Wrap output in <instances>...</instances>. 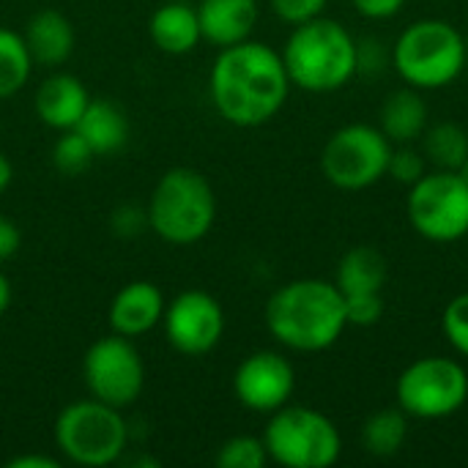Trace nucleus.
I'll return each mask as SVG.
<instances>
[{
    "label": "nucleus",
    "instance_id": "nucleus-1",
    "mask_svg": "<svg viewBox=\"0 0 468 468\" xmlns=\"http://www.w3.org/2000/svg\"><path fill=\"white\" fill-rule=\"evenodd\" d=\"M208 90L217 112L241 129L269 123L285 104L291 77L282 55L261 41L225 47L211 66Z\"/></svg>",
    "mask_w": 468,
    "mask_h": 468
},
{
    "label": "nucleus",
    "instance_id": "nucleus-2",
    "mask_svg": "<svg viewBox=\"0 0 468 468\" xmlns=\"http://www.w3.org/2000/svg\"><path fill=\"white\" fill-rule=\"evenodd\" d=\"M266 326L271 337L291 351H326L348 329L346 296L326 280H293L271 293Z\"/></svg>",
    "mask_w": 468,
    "mask_h": 468
},
{
    "label": "nucleus",
    "instance_id": "nucleus-3",
    "mask_svg": "<svg viewBox=\"0 0 468 468\" xmlns=\"http://www.w3.org/2000/svg\"><path fill=\"white\" fill-rule=\"evenodd\" d=\"M280 55L291 85L310 93L340 90L356 77V38L329 16L296 25Z\"/></svg>",
    "mask_w": 468,
    "mask_h": 468
},
{
    "label": "nucleus",
    "instance_id": "nucleus-4",
    "mask_svg": "<svg viewBox=\"0 0 468 468\" xmlns=\"http://www.w3.org/2000/svg\"><path fill=\"white\" fill-rule=\"evenodd\" d=\"M468 66L466 38L444 19L411 22L392 44L395 74L417 90L452 85Z\"/></svg>",
    "mask_w": 468,
    "mask_h": 468
},
{
    "label": "nucleus",
    "instance_id": "nucleus-5",
    "mask_svg": "<svg viewBox=\"0 0 468 468\" xmlns=\"http://www.w3.org/2000/svg\"><path fill=\"white\" fill-rule=\"evenodd\" d=\"M217 217V197L206 176L189 167L167 170L148 203V228L170 244L200 241Z\"/></svg>",
    "mask_w": 468,
    "mask_h": 468
},
{
    "label": "nucleus",
    "instance_id": "nucleus-6",
    "mask_svg": "<svg viewBox=\"0 0 468 468\" xmlns=\"http://www.w3.org/2000/svg\"><path fill=\"white\" fill-rule=\"evenodd\" d=\"M129 441V428L121 409L96 398L66 406L55 420V444L60 455L77 466L101 468L121 461Z\"/></svg>",
    "mask_w": 468,
    "mask_h": 468
},
{
    "label": "nucleus",
    "instance_id": "nucleus-7",
    "mask_svg": "<svg viewBox=\"0 0 468 468\" xmlns=\"http://www.w3.org/2000/svg\"><path fill=\"white\" fill-rule=\"evenodd\" d=\"M263 444L269 461L285 468H329L343 455V436L337 425L304 406H282L266 425Z\"/></svg>",
    "mask_w": 468,
    "mask_h": 468
},
{
    "label": "nucleus",
    "instance_id": "nucleus-8",
    "mask_svg": "<svg viewBox=\"0 0 468 468\" xmlns=\"http://www.w3.org/2000/svg\"><path fill=\"white\" fill-rule=\"evenodd\" d=\"M389 156L392 143L378 126L348 123L326 140L321 170L332 186L343 192H362L387 176Z\"/></svg>",
    "mask_w": 468,
    "mask_h": 468
},
{
    "label": "nucleus",
    "instance_id": "nucleus-9",
    "mask_svg": "<svg viewBox=\"0 0 468 468\" xmlns=\"http://www.w3.org/2000/svg\"><path fill=\"white\" fill-rule=\"evenodd\" d=\"M395 400L414 420L452 417L468 400L466 367L450 356H422L400 373Z\"/></svg>",
    "mask_w": 468,
    "mask_h": 468
},
{
    "label": "nucleus",
    "instance_id": "nucleus-10",
    "mask_svg": "<svg viewBox=\"0 0 468 468\" xmlns=\"http://www.w3.org/2000/svg\"><path fill=\"white\" fill-rule=\"evenodd\" d=\"M409 222L433 241L452 244L468 236V181L455 170H428L414 186H409Z\"/></svg>",
    "mask_w": 468,
    "mask_h": 468
},
{
    "label": "nucleus",
    "instance_id": "nucleus-11",
    "mask_svg": "<svg viewBox=\"0 0 468 468\" xmlns=\"http://www.w3.org/2000/svg\"><path fill=\"white\" fill-rule=\"evenodd\" d=\"M82 378L90 398L112 409H126L143 392L145 367L132 340L123 335H112L96 340L88 348L82 359Z\"/></svg>",
    "mask_w": 468,
    "mask_h": 468
},
{
    "label": "nucleus",
    "instance_id": "nucleus-12",
    "mask_svg": "<svg viewBox=\"0 0 468 468\" xmlns=\"http://www.w3.org/2000/svg\"><path fill=\"white\" fill-rule=\"evenodd\" d=\"M165 335L170 346L186 356L214 351L225 332L222 304L206 291H184L165 307Z\"/></svg>",
    "mask_w": 468,
    "mask_h": 468
},
{
    "label": "nucleus",
    "instance_id": "nucleus-13",
    "mask_svg": "<svg viewBox=\"0 0 468 468\" xmlns=\"http://www.w3.org/2000/svg\"><path fill=\"white\" fill-rule=\"evenodd\" d=\"M293 389V365L274 351H258L247 356L233 376V392L239 403L258 414H274L277 409L288 406Z\"/></svg>",
    "mask_w": 468,
    "mask_h": 468
},
{
    "label": "nucleus",
    "instance_id": "nucleus-14",
    "mask_svg": "<svg viewBox=\"0 0 468 468\" xmlns=\"http://www.w3.org/2000/svg\"><path fill=\"white\" fill-rule=\"evenodd\" d=\"M258 0H200L197 19L206 41L233 47L252 36L258 25Z\"/></svg>",
    "mask_w": 468,
    "mask_h": 468
},
{
    "label": "nucleus",
    "instance_id": "nucleus-15",
    "mask_svg": "<svg viewBox=\"0 0 468 468\" xmlns=\"http://www.w3.org/2000/svg\"><path fill=\"white\" fill-rule=\"evenodd\" d=\"M165 315L162 291L151 282H129L123 285L110 304V326L115 335L140 337L151 332Z\"/></svg>",
    "mask_w": 468,
    "mask_h": 468
},
{
    "label": "nucleus",
    "instance_id": "nucleus-16",
    "mask_svg": "<svg viewBox=\"0 0 468 468\" xmlns=\"http://www.w3.org/2000/svg\"><path fill=\"white\" fill-rule=\"evenodd\" d=\"M88 101H90L88 88L77 77L52 74L36 90V115L47 126H52L58 132H66V129L77 126V121L82 118Z\"/></svg>",
    "mask_w": 468,
    "mask_h": 468
},
{
    "label": "nucleus",
    "instance_id": "nucleus-17",
    "mask_svg": "<svg viewBox=\"0 0 468 468\" xmlns=\"http://www.w3.org/2000/svg\"><path fill=\"white\" fill-rule=\"evenodd\" d=\"M428 101L422 90L406 85L387 96V101L378 110V129L389 137L392 145H409L417 143L428 129Z\"/></svg>",
    "mask_w": 468,
    "mask_h": 468
},
{
    "label": "nucleus",
    "instance_id": "nucleus-18",
    "mask_svg": "<svg viewBox=\"0 0 468 468\" xmlns=\"http://www.w3.org/2000/svg\"><path fill=\"white\" fill-rule=\"evenodd\" d=\"M22 38L27 44L33 63L41 66H60L69 60L74 49V27L55 8H41L38 14H33Z\"/></svg>",
    "mask_w": 468,
    "mask_h": 468
},
{
    "label": "nucleus",
    "instance_id": "nucleus-19",
    "mask_svg": "<svg viewBox=\"0 0 468 468\" xmlns=\"http://www.w3.org/2000/svg\"><path fill=\"white\" fill-rule=\"evenodd\" d=\"M148 30H151L154 44L167 55H186L203 38L197 8H192L184 0H173V3H165L162 8H156Z\"/></svg>",
    "mask_w": 468,
    "mask_h": 468
},
{
    "label": "nucleus",
    "instance_id": "nucleus-20",
    "mask_svg": "<svg viewBox=\"0 0 468 468\" xmlns=\"http://www.w3.org/2000/svg\"><path fill=\"white\" fill-rule=\"evenodd\" d=\"M82 140L90 145V151L96 156L101 154H115L118 148L126 145L129 140V121H126V112L107 101V99H90L82 118L77 121L74 126Z\"/></svg>",
    "mask_w": 468,
    "mask_h": 468
},
{
    "label": "nucleus",
    "instance_id": "nucleus-21",
    "mask_svg": "<svg viewBox=\"0 0 468 468\" xmlns=\"http://www.w3.org/2000/svg\"><path fill=\"white\" fill-rule=\"evenodd\" d=\"M389 280V263L387 258L376 250V247H351L340 263H337V274H335V285L340 288L343 296H354V293H381V288Z\"/></svg>",
    "mask_w": 468,
    "mask_h": 468
},
{
    "label": "nucleus",
    "instance_id": "nucleus-22",
    "mask_svg": "<svg viewBox=\"0 0 468 468\" xmlns=\"http://www.w3.org/2000/svg\"><path fill=\"white\" fill-rule=\"evenodd\" d=\"M420 143L433 170H461V165L468 159V132L461 123H428Z\"/></svg>",
    "mask_w": 468,
    "mask_h": 468
},
{
    "label": "nucleus",
    "instance_id": "nucleus-23",
    "mask_svg": "<svg viewBox=\"0 0 468 468\" xmlns=\"http://www.w3.org/2000/svg\"><path fill=\"white\" fill-rule=\"evenodd\" d=\"M409 439V414L403 409H381L367 417L362 428V444L376 458H392Z\"/></svg>",
    "mask_w": 468,
    "mask_h": 468
},
{
    "label": "nucleus",
    "instance_id": "nucleus-24",
    "mask_svg": "<svg viewBox=\"0 0 468 468\" xmlns=\"http://www.w3.org/2000/svg\"><path fill=\"white\" fill-rule=\"evenodd\" d=\"M33 69V58L19 33L0 27V99H11L22 90Z\"/></svg>",
    "mask_w": 468,
    "mask_h": 468
},
{
    "label": "nucleus",
    "instance_id": "nucleus-25",
    "mask_svg": "<svg viewBox=\"0 0 468 468\" xmlns=\"http://www.w3.org/2000/svg\"><path fill=\"white\" fill-rule=\"evenodd\" d=\"M269 463V452L263 439L255 436H233L217 452L219 468H263Z\"/></svg>",
    "mask_w": 468,
    "mask_h": 468
},
{
    "label": "nucleus",
    "instance_id": "nucleus-26",
    "mask_svg": "<svg viewBox=\"0 0 468 468\" xmlns=\"http://www.w3.org/2000/svg\"><path fill=\"white\" fill-rule=\"evenodd\" d=\"M93 156L96 154L90 151V145L82 140V134L77 129H66L60 134V140L55 143V148H52V162H55V167L63 176H80V173H85L90 167Z\"/></svg>",
    "mask_w": 468,
    "mask_h": 468
},
{
    "label": "nucleus",
    "instance_id": "nucleus-27",
    "mask_svg": "<svg viewBox=\"0 0 468 468\" xmlns=\"http://www.w3.org/2000/svg\"><path fill=\"white\" fill-rule=\"evenodd\" d=\"M425 173H428V159H425L422 148H414V143L392 145V156H389V167H387L389 178H395L403 186H414Z\"/></svg>",
    "mask_w": 468,
    "mask_h": 468
},
{
    "label": "nucleus",
    "instance_id": "nucleus-28",
    "mask_svg": "<svg viewBox=\"0 0 468 468\" xmlns=\"http://www.w3.org/2000/svg\"><path fill=\"white\" fill-rule=\"evenodd\" d=\"M441 332H444L447 343H450L461 356H466L468 359V291L466 293H458V296L447 304V310H444V315H441Z\"/></svg>",
    "mask_w": 468,
    "mask_h": 468
},
{
    "label": "nucleus",
    "instance_id": "nucleus-29",
    "mask_svg": "<svg viewBox=\"0 0 468 468\" xmlns=\"http://www.w3.org/2000/svg\"><path fill=\"white\" fill-rule=\"evenodd\" d=\"M387 66H392V47H387L378 38L356 41V74L378 77Z\"/></svg>",
    "mask_w": 468,
    "mask_h": 468
},
{
    "label": "nucleus",
    "instance_id": "nucleus-30",
    "mask_svg": "<svg viewBox=\"0 0 468 468\" xmlns=\"http://www.w3.org/2000/svg\"><path fill=\"white\" fill-rule=\"evenodd\" d=\"M384 315L381 293H354L346 296V318L348 326H373Z\"/></svg>",
    "mask_w": 468,
    "mask_h": 468
},
{
    "label": "nucleus",
    "instance_id": "nucleus-31",
    "mask_svg": "<svg viewBox=\"0 0 468 468\" xmlns=\"http://www.w3.org/2000/svg\"><path fill=\"white\" fill-rule=\"evenodd\" d=\"M329 0H271V8L274 14L288 22V25H302V22H310L315 16H324V8H326Z\"/></svg>",
    "mask_w": 468,
    "mask_h": 468
},
{
    "label": "nucleus",
    "instance_id": "nucleus-32",
    "mask_svg": "<svg viewBox=\"0 0 468 468\" xmlns=\"http://www.w3.org/2000/svg\"><path fill=\"white\" fill-rule=\"evenodd\" d=\"M112 228L121 236H137L143 228H148V211H140L134 206H121L112 214Z\"/></svg>",
    "mask_w": 468,
    "mask_h": 468
},
{
    "label": "nucleus",
    "instance_id": "nucleus-33",
    "mask_svg": "<svg viewBox=\"0 0 468 468\" xmlns=\"http://www.w3.org/2000/svg\"><path fill=\"white\" fill-rule=\"evenodd\" d=\"M351 5L365 19H392L403 11L406 0H351Z\"/></svg>",
    "mask_w": 468,
    "mask_h": 468
},
{
    "label": "nucleus",
    "instance_id": "nucleus-34",
    "mask_svg": "<svg viewBox=\"0 0 468 468\" xmlns=\"http://www.w3.org/2000/svg\"><path fill=\"white\" fill-rule=\"evenodd\" d=\"M19 244H22V233H19L16 222L0 214V263L14 258L19 252Z\"/></svg>",
    "mask_w": 468,
    "mask_h": 468
},
{
    "label": "nucleus",
    "instance_id": "nucleus-35",
    "mask_svg": "<svg viewBox=\"0 0 468 468\" xmlns=\"http://www.w3.org/2000/svg\"><path fill=\"white\" fill-rule=\"evenodd\" d=\"M8 468H60V461L49 455H19L8 461Z\"/></svg>",
    "mask_w": 468,
    "mask_h": 468
},
{
    "label": "nucleus",
    "instance_id": "nucleus-36",
    "mask_svg": "<svg viewBox=\"0 0 468 468\" xmlns=\"http://www.w3.org/2000/svg\"><path fill=\"white\" fill-rule=\"evenodd\" d=\"M11 178H14V167H11L8 156H5V154H0V192H5V189H8Z\"/></svg>",
    "mask_w": 468,
    "mask_h": 468
},
{
    "label": "nucleus",
    "instance_id": "nucleus-37",
    "mask_svg": "<svg viewBox=\"0 0 468 468\" xmlns=\"http://www.w3.org/2000/svg\"><path fill=\"white\" fill-rule=\"evenodd\" d=\"M8 304H11V282L0 274V318L5 315Z\"/></svg>",
    "mask_w": 468,
    "mask_h": 468
},
{
    "label": "nucleus",
    "instance_id": "nucleus-38",
    "mask_svg": "<svg viewBox=\"0 0 468 468\" xmlns=\"http://www.w3.org/2000/svg\"><path fill=\"white\" fill-rule=\"evenodd\" d=\"M455 173H461V178H463V181H468V159L463 162V165H461V170H455Z\"/></svg>",
    "mask_w": 468,
    "mask_h": 468
}]
</instances>
